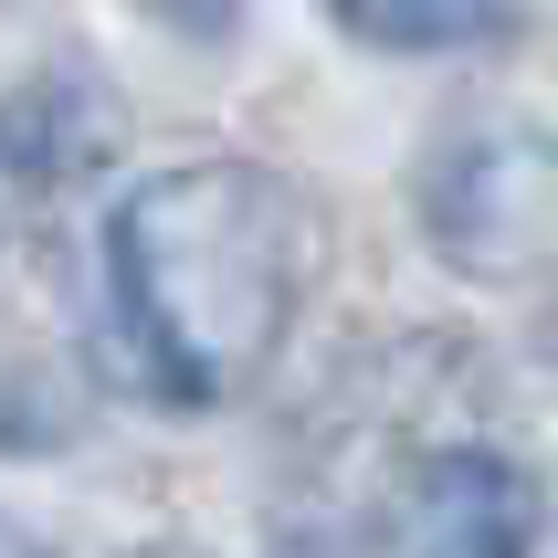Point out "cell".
<instances>
[{
    "label": "cell",
    "instance_id": "obj_1",
    "mask_svg": "<svg viewBox=\"0 0 558 558\" xmlns=\"http://www.w3.org/2000/svg\"><path fill=\"white\" fill-rule=\"evenodd\" d=\"M316 275L306 190L253 158L148 169L106 211V327L126 379L169 411H221L275 369Z\"/></svg>",
    "mask_w": 558,
    "mask_h": 558
},
{
    "label": "cell",
    "instance_id": "obj_6",
    "mask_svg": "<svg viewBox=\"0 0 558 558\" xmlns=\"http://www.w3.org/2000/svg\"><path fill=\"white\" fill-rule=\"evenodd\" d=\"M275 558H338V548H275Z\"/></svg>",
    "mask_w": 558,
    "mask_h": 558
},
{
    "label": "cell",
    "instance_id": "obj_2",
    "mask_svg": "<svg viewBox=\"0 0 558 558\" xmlns=\"http://www.w3.org/2000/svg\"><path fill=\"white\" fill-rule=\"evenodd\" d=\"M422 243L474 284H517L558 253V137L527 117H464L442 126L411 180Z\"/></svg>",
    "mask_w": 558,
    "mask_h": 558
},
{
    "label": "cell",
    "instance_id": "obj_4",
    "mask_svg": "<svg viewBox=\"0 0 558 558\" xmlns=\"http://www.w3.org/2000/svg\"><path fill=\"white\" fill-rule=\"evenodd\" d=\"M106 158V106H95L74 74L32 85L0 106V180H32V190H63Z\"/></svg>",
    "mask_w": 558,
    "mask_h": 558
},
{
    "label": "cell",
    "instance_id": "obj_7",
    "mask_svg": "<svg viewBox=\"0 0 558 558\" xmlns=\"http://www.w3.org/2000/svg\"><path fill=\"white\" fill-rule=\"evenodd\" d=\"M0 537H11V527H0Z\"/></svg>",
    "mask_w": 558,
    "mask_h": 558
},
{
    "label": "cell",
    "instance_id": "obj_5",
    "mask_svg": "<svg viewBox=\"0 0 558 558\" xmlns=\"http://www.w3.org/2000/svg\"><path fill=\"white\" fill-rule=\"evenodd\" d=\"M338 32L379 53H474V43H517V11H338Z\"/></svg>",
    "mask_w": 558,
    "mask_h": 558
},
{
    "label": "cell",
    "instance_id": "obj_3",
    "mask_svg": "<svg viewBox=\"0 0 558 558\" xmlns=\"http://www.w3.org/2000/svg\"><path fill=\"white\" fill-rule=\"evenodd\" d=\"M390 558H537V485L496 442H433L390 496Z\"/></svg>",
    "mask_w": 558,
    "mask_h": 558
}]
</instances>
